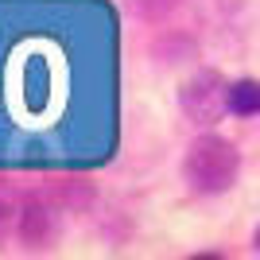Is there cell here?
<instances>
[{"label": "cell", "instance_id": "4", "mask_svg": "<svg viewBox=\"0 0 260 260\" xmlns=\"http://www.w3.org/2000/svg\"><path fill=\"white\" fill-rule=\"evenodd\" d=\"M229 113H237V117H256L260 113V82H252V78L229 82Z\"/></svg>", "mask_w": 260, "mask_h": 260}, {"label": "cell", "instance_id": "1", "mask_svg": "<svg viewBox=\"0 0 260 260\" xmlns=\"http://www.w3.org/2000/svg\"><path fill=\"white\" fill-rule=\"evenodd\" d=\"M237 171H241L237 148L229 140H221V136H214V132L190 140V148L183 155V179L198 194H221V190H229L237 183Z\"/></svg>", "mask_w": 260, "mask_h": 260}, {"label": "cell", "instance_id": "5", "mask_svg": "<svg viewBox=\"0 0 260 260\" xmlns=\"http://www.w3.org/2000/svg\"><path fill=\"white\" fill-rule=\"evenodd\" d=\"M20 214H23V210H20V198L12 194L8 186H0V241L8 237V229L20 221Z\"/></svg>", "mask_w": 260, "mask_h": 260}, {"label": "cell", "instance_id": "2", "mask_svg": "<svg viewBox=\"0 0 260 260\" xmlns=\"http://www.w3.org/2000/svg\"><path fill=\"white\" fill-rule=\"evenodd\" d=\"M183 113L194 124H217L229 113V82L217 70H198L183 89H179Z\"/></svg>", "mask_w": 260, "mask_h": 260}, {"label": "cell", "instance_id": "6", "mask_svg": "<svg viewBox=\"0 0 260 260\" xmlns=\"http://www.w3.org/2000/svg\"><path fill=\"white\" fill-rule=\"evenodd\" d=\"M124 8L132 16H140V20H163L175 8V0H124Z\"/></svg>", "mask_w": 260, "mask_h": 260}, {"label": "cell", "instance_id": "3", "mask_svg": "<svg viewBox=\"0 0 260 260\" xmlns=\"http://www.w3.org/2000/svg\"><path fill=\"white\" fill-rule=\"evenodd\" d=\"M20 237L31 245V249H43V245H51L54 237V214L47 206H39V202H27L20 214Z\"/></svg>", "mask_w": 260, "mask_h": 260}]
</instances>
